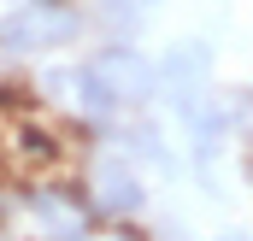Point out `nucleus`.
Instances as JSON below:
<instances>
[{
  "label": "nucleus",
  "instance_id": "1",
  "mask_svg": "<svg viewBox=\"0 0 253 241\" xmlns=\"http://www.w3.org/2000/svg\"><path fill=\"white\" fill-rule=\"evenodd\" d=\"M153 94H159V65L129 41H106L100 53L77 65V112H88V118L141 112Z\"/></svg>",
  "mask_w": 253,
  "mask_h": 241
},
{
  "label": "nucleus",
  "instance_id": "2",
  "mask_svg": "<svg viewBox=\"0 0 253 241\" xmlns=\"http://www.w3.org/2000/svg\"><path fill=\"white\" fill-rule=\"evenodd\" d=\"M83 12L71 0H24L12 12H0V53L6 59H42V53H59L65 41L83 36Z\"/></svg>",
  "mask_w": 253,
  "mask_h": 241
},
{
  "label": "nucleus",
  "instance_id": "3",
  "mask_svg": "<svg viewBox=\"0 0 253 241\" xmlns=\"http://www.w3.org/2000/svg\"><path fill=\"white\" fill-rule=\"evenodd\" d=\"M88 206H94V218H141L147 212V188H141V171L129 165L124 153H100L94 165H88Z\"/></svg>",
  "mask_w": 253,
  "mask_h": 241
},
{
  "label": "nucleus",
  "instance_id": "4",
  "mask_svg": "<svg viewBox=\"0 0 253 241\" xmlns=\"http://www.w3.org/2000/svg\"><path fill=\"white\" fill-rule=\"evenodd\" d=\"M24 212H30L36 241H88L94 236V206H88V194L30 188V194H24Z\"/></svg>",
  "mask_w": 253,
  "mask_h": 241
},
{
  "label": "nucleus",
  "instance_id": "5",
  "mask_svg": "<svg viewBox=\"0 0 253 241\" xmlns=\"http://www.w3.org/2000/svg\"><path fill=\"white\" fill-rule=\"evenodd\" d=\"M206 77H212V47H206V41H177V47L159 59V82H165L171 94L206 88Z\"/></svg>",
  "mask_w": 253,
  "mask_h": 241
},
{
  "label": "nucleus",
  "instance_id": "6",
  "mask_svg": "<svg viewBox=\"0 0 253 241\" xmlns=\"http://www.w3.org/2000/svg\"><path fill=\"white\" fill-rule=\"evenodd\" d=\"M106 147H112V153H124L129 165H171V159H165V135H159V123H147V118L118 123Z\"/></svg>",
  "mask_w": 253,
  "mask_h": 241
},
{
  "label": "nucleus",
  "instance_id": "7",
  "mask_svg": "<svg viewBox=\"0 0 253 241\" xmlns=\"http://www.w3.org/2000/svg\"><path fill=\"white\" fill-rule=\"evenodd\" d=\"M106 12H100V24L112 30V41L118 36H135V24H141V12H135V0H100Z\"/></svg>",
  "mask_w": 253,
  "mask_h": 241
},
{
  "label": "nucleus",
  "instance_id": "8",
  "mask_svg": "<svg viewBox=\"0 0 253 241\" xmlns=\"http://www.w3.org/2000/svg\"><path fill=\"white\" fill-rule=\"evenodd\" d=\"M218 241H248V236H218Z\"/></svg>",
  "mask_w": 253,
  "mask_h": 241
}]
</instances>
